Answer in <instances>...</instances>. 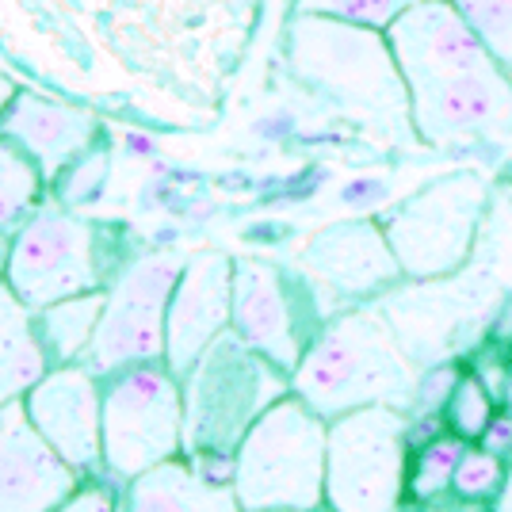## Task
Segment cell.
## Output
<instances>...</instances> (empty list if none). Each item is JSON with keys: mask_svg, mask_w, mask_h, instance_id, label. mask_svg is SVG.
<instances>
[{"mask_svg": "<svg viewBox=\"0 0 512 512\" xmlns=\"http://www.w3.org/2000/svg\"><path fill=\"white\" fill-rule=\"evenodd\" d=\"M490 512H512V463H509L505 482H501V490H497V497L490 501Z\"/></svg>", "mask_w": 512, "mask_h": 512, "instance_id": "obj_29", "label": "cell"}, {"mask_svg": "<svg viewBox=\"0 0 512 512\" xmlns=\"http://www.w3.org/2000/svg\"><path fill=\"white\" fill-rule=\"evenodd\" d=\"M16 92H20V88L12 85V77H4V73H0V115H4L8 107H12V100H16Z\"/></svg>", "mask_w": 512, "mask_h": 512, "instance_id": "obj_30", "label": "cell"}, {"mask_svg": "<svg viewBox=\"0 0 512 512\" xmlns=\"http://www.w3.org/2000/svg\"><path fill=\"white\" fill-rule=\"evenodd\" d=\"M409 459L413 436L406 409L367 406L329 421L325 509L406 512Z\"/></svg>", "mask_w": 512, "mask_h": 512, "instance_id": "obj_6", "label": "cell"}, {"mask_svg": "<svg viewBox=\"0 0 512 512\" xmlns=\"http://www.w3.org/2000/svg\"><path fill=\"white\" fill-rule=\"evenodd\" d=\"M497 406L505 409V413H512V360H509V367H505V383H501V398H497Z\"/></svg>", "mask_w": 512, "mask_h": 512, "instance_id": "obj_31", "label": "cell"}, {"mask_svg": "<svg viewBox=\"0 0 512 512\" xmlns=\"http://www.w3.org/2000/svg\"><path fill=\"white\" fill-rule=\"evenodd\" d=\"M8 245H12V237H0V272H4V260H8Z\"/></svg>", "mask_w": 512, "mask_h": 512, "instance_id": "obj_32", "label": "cell"}, {"mask_svg": "<svg viewBox=\"0 0 512 512\" xmlns=\"http://www.w3.org/2000/svg\"><path fill=\"white\" fill-rule=\"evenodd\" d=\"M180 253H146L123 264L111 279L104 318L88 344L85 363L96 375L123 371L130 363L165 360V314L176 279L184 272Z\"/></svg>", "mask_w": 512, "mask_h": 512, "instance_id": "obj_10", "label": "cell"}, {"mask_svg": "<svg viewBox=\"0 0 512 512\" xmlns=\"http://www.w3.org/2000/svg\"><path fill=\"white\" fill-rule=\"evenodd\" d=\"M0 134L12 138L39 165L46 184L54 188V180L77 157H85L92 146H100L104 130H100V119L85 107L62 104V100L20 88L12 107L0 115Z\"/></svg>", "mask_w": 512, "mask_h": 512, "instance_id": "obj_17", "label": "cell"}, {"mask_svg": "<svg viewBox=\"0 0 512 512\" xmlns=\"http://www.w3.org/2000/svg\"><path fill=\"white\" fill-rule=\"evenodd\" d=\"M104 302L107 291H88V295H73V299L50 302L43 310H35V325H39V337H43L54 367L85 360L88 344L96 337V325L104 318Z\"/></svg>", "mask_w": 512, "mask_h": 512, "instance_id": "obj_20", "label": "cell"}, {"mask_svg": "<svg viewBox=\"0 0 512 512\" xmlns=\"http://www.w3.org/2000/svg\"><path fill=\"white\" fill-rule=\"evenodd\" d=\"M46 176L27 153L0 134V237H12L31 214L43 207Z\"/></svg>", "mask_w": 512, "mask_h": 512, "instance_id": "obj_21", "label": "cell"}, {"mask_svg": "<svg viewBox=\"0 0 512 512\" xmlns=\"http://www.w3.org/2000/svg\"><path fill=\"white\" fill-rule=\"evenodd\" d=\"M417 379L421 367L402 348L383 310L375 302H356L321 325L291 371V394L325 421L367 406H398L409 413Z\"/></svg>", "mask_w": 512, "mask_h": 512, "instance_id": "obj_2", "label": "cell"}, {"mask_svg": "<svg viewBox=\"0 0 512 512\" xmlns=\"http://www.w3.org/2000/svg\"><path fill=\"white\" fill-rule=\"evenodd\" d=\"M119 512H127V509H123V505H119Z\"/></svg>", "mask_w": 512, "mask_h": 512, "instance_id": "obj_33", "label": "cell"}, {"mask_svg": "<svg viewBox=\"0 0 512 512\" xmlns=\"http://www.w3.org/2000/svg\"><path fill=\"white\" fill-rule=\"evenodd\" d=\"M0 276L31 310L88 291H107L104 226L73 214L62 203H43L12 234Z\"/></svg>", "mask_w": 512, "mask_h": 512, "instance_id": "obj_9", "label": "cell"}, {"mask_svg": "<svg viewBox=\"0 0 512 512\" xmlns=\"http://www.w3.org/2000/svg\"><path fill=\"white\" fill-rule=\"evenodd\" d=\"M386 43L398 58L409 88L493 65L497 58L467 16L451 0H421L386 27Z\"/></svg>", "mask_w": 512, "mask_h": 512, "instance_id": "obj_15", "label": "cell"}, {"mask_svg": "<svg viewBox=\"0 0 512 512\" xmlns=\"http://www.w3.org/2000/svg\"><path fill=\"white\" fill-rule=\"evenodd\" d=\"M482 35L490 54L512 73V0H451Z\"/></svg>", "mask_w": 512, "mask_h": 512, "instance_id": "obj_26", "label": "cell"}, {"mask_svg": "<svg viewBox=\"0 0 512 512\" xmlns=\"http://www.w3.org/2000/svg\"><path fill=\"white\" fill-rule=\"evenodd\" d=\"M329 421L287 394L268 409L234 451V493L245 512L325 509Z\"/></svg>", "mask_w": 512, "mask_h": 512, "instance_id": "obj_4", "label": "cell"}, {"mask_svg": "<svg viewBox=\"0 0 512 512\" xmlns=\"http://www.w3.org/2000/svg\"><path fill=\"white\" fill-rule=\"evenodd\" d=\"M417 142L432 150L497 146L512 138V73L501 62L409 88Z\"/></svg>", "mask_w": 512, "mask_h": 512, "instance_id": "obj_11", "label": "cell"}, {"mask_svg": "<svg viewBox=\"0 0 512 512\" xmlns=\"http://www.w3.org/2000/svg\"><path fill=\"white\" fill-rule=\"evenodd\" d=\"M81 490V470L50 448L27 402L0 406V512H58Z\"/></svg>", "mask_w": 512, "mask_h": 512, "instance_id": "obj_16", "label": "cell"}, {"mask_svg": "<svg viewBox=\"0 0 512 512\" xmlns=\"http://www.w3.org/2000/svg\"><path fill=\"white\" fill-rule=\"evenodd\" d=\"M497 413H501V406H497L486 379L478 371H459L448 402L440 409V428L459 436V440H467V444H482L490 425L497 421Z\"/></svg>", "mask_w": 512, "mask_h": 512, "instance_id": "obj_22", "label": "cell"}, {"mask_svg": "<svg viewBox=\"0 0 512 512\" xmlns=\"http://www.w3.org/2000/svg\"><path fill=\"white\" fill-rule=\"evenodd\" d=\"M234 321V256L199 249L184 260L165 314V363L172 375H188Z\"/></svg>", "mask_w": 512, "mask_h": 512, "instance_id": "obj_13", "label": "cell"}, {"mask_svg": "<svg viewBox=\"0 0 512 512\" xmlns=\"http://www.w3.org/2000/svg\"><path fill=\"white\" fill-rule=\"evenodd\" d=\"M127 512H245L234 482H218L195 467L192 459H169L161 467L127 482Z\"/></svg>", "mask_w": 512, "mask_h": 512, "instance_id": "obj_18", "label": "cell"}, {"mask_svg": "<svg viewBox=\"0 0 512 512\" xmlns=\"http://www.w3.org/2000/svg\"><path fill=\"white\" fill-rule=\"evenodd\" d=\"M299 264L341 302H375L406 283L379 218H344L306 237Z\"/></svg>", "mask_w": 512, "mask_h": 512, "instance_id": "obj_12", "label": "cell"}, {"mask_svg": "<svg viewBox=\"0 0 512 512\" xmlns=\"http://www.w3.org/2000/svg\"><path fill=\"white\" fill-rule=\"evenodd\" d=\"M463 451H467V440H459L451 432H436L432 440L417 444V455L409 459V501L428 505V501L448 497Z\"/></svg>", "mask_w": 512, "mask_h": 512, "instance_id": "obj_23", "label": "cell"}, {"mask_svg": "<svg viewBox=\"0 0 512 512\" xmlns=\"http://www.w3.org/2000/svg\"><path fill=\"white\" fill-rule=\"evenodd\" d=\"M104 467L115 482L184 451V386L169 363H130L104 375Z\"/></svg>", "mask_w": 512, "mask_h": 512, "instance_id": "obj_8", "label": "cell"}, {"mask_svg": "<svg viewBox=\"0 0 512 512\" xmlns=\"http://www.w3.org/2000/svg\"><path fill=\"white\" fill-rule=\"evenodd\" d=\"M50 367L54 363L39 337L35 310L0 276V406L23 398Z\"/></svg>", "mask_w": 512, "mask_h": 512, "instance_id": "obj_19", "label": "cell"}, {"mask_svg": "<svg viewBox=\"0 0 512 512\" xmlns=\"http://www.w3.org/2000/svg\"><path fill=\"white\" fill-rule=\"evenodd\" d=\"M490 207V184L474 169L428 180L379 218L406 279L459 276L474 256Z\"/></svg>", "mask_w": 512, "mask_h": 512, "instance_id": "obj_5", "label": "cell"}, {"mask_svg": "<svg viewBox=\"0 0 512 512\" xmlns=\"http://www.w3.org/2000/svg\"><path fill=\"white\" fill-rule=\"evenodd\" d=\"M413 4L421 0H295V12H314V16H333V20L386 31Z\"/></svg>", "mask_w": 512, "mask_h": 512, "instance_id": "obj_25", "label": "cell"}, {"mask_svg": "<svg viewBox=\"0 0 512 512\" xmlns=\"http://www.w3.org/2000/svg\"><path fill=\"white\" fill-rule=\"evenodd\" d=\"M283 54L295 81L341 107L356 123L386 138H417L409 119V85L386 43V31L295 12L287 23Z\"/></svg>", "mask_w": 512, "mask_h": 512, "instance_id": "obj_1", "label": "cell"}, {"mask_svg": "<svg viewBox=\"0 0 512 512\" xmlns=\"http://www.w3.org/2000/svg\"><path fill=\"white\" fill-rule=\"evenodd\" d=\"M329 299L337 295L306 268H283L268 256H234L230 329L287 375L302 363L321 325L337 314Z\"/></svg>", "mask_w": 512, "mask_h": 512, "instance_id": "obj_7", "label": "cell"}, {"mask_svg": "<svg viewBox=\"0 0 512 512\" xmlns=\"http://www.w3.org/2000/svg\"><path fill=\"white\" fill-rule=\"evenodd\" d=\"M104 180H107V146H92L85 157H77L69 169L54 180L58 188V203L62 207H85L96 195H104Z\"/></svg>", "mask_w": 512, "mask_h": 512, "instance_id": "obj_27", "label": "cell"}, {"mask_svg": "<svg viewBox=\"0 0 512 512\" xmlns=\"http://www.w3.org/2000/svg\"><path fill=\"white\" fill-rule=\"evenodd\" d=\"M509 474V459L501 451L486 448V444H467L455 478H451V497L467 501V505H490L501 482Z\"/></svg>", "mask_w": 512, "mask_h": 512, "instance_id": "obj_24", "label": "cell"}, {"mask_svg": "<svg viewBox=\"0 0 512 512\" xmlns=\"http://www.w3.org/2000/svg\"><path fill=\"white\" fill-rule=\"evenodd\" d=\"M27 417L81 474L104 467V386L85 360L50 367L23 394Z\"/></svg>", "mask_w": 512, "mask_h": 512, "instance_id": "obj_14", "label": "cell"}, {"mask_svg": "<svg viewBox=\"0 0 512 512\" xmlns=\"http://www.w3.org/2000/svg\"><path fill=\"white\" fill-rule=\"evenodd\" d=\"M58 512H119V505H115L111 490H104V486H88V490L73 493Z\"/></svg>", "mask_w": 512, "mask_h": 512, "instance_id": "obj_28", "label": "cell"}, {"mask_svg": "<svg viewBox=\"0 0 512 512\" xmlns=\"http://www.w3.org/2000/svg\"><path fill=\"white\" fill-rule=\"evenodd\" d=\"M287 394L291 375L226 329L184 375V455H234L249 428Z\"/></svg>", "mask_w": 512, "mask_h": 512, "instance_id": "obj_3", "label": "cell"}]
</instances>
